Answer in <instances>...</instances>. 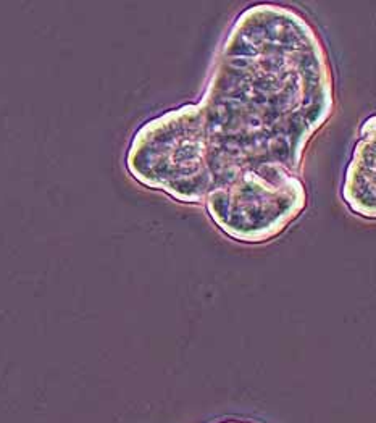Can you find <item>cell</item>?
Instances as JSON below:
<instances>
[{
    "mask_svg": "<svg viewBox=\"0 0 376 423\" xmlns=\"http://www.w3.org/2000/svg\"><path fill=\"white\" fill-rule=\"evenodd\" d=\"M344 199L363 217H375V131L358 141L347 167Z\"/></svg>",
    "mask_w": 376,
    "mask_h": 423,
    "instance_id": "cell-1",
    "label": "cell"
}]
</instances>
